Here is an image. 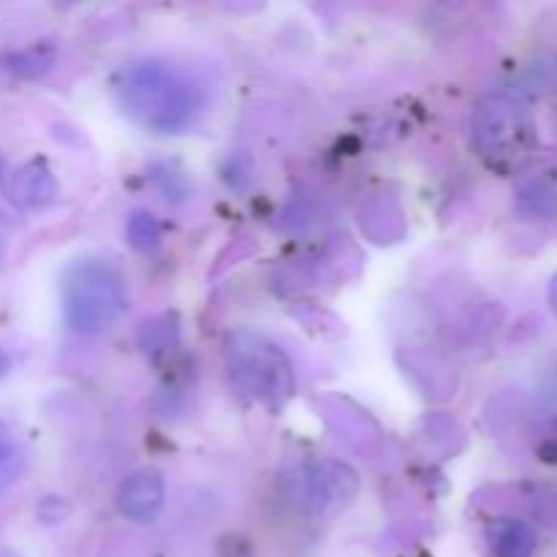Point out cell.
<instances>
[{"label":"cell","mask_w":557,"mask_h":557,"mask_svg":"<svg viewBox=\"0 0 557 557\" xmlns=\"http://www.w3.org/2000/svg\"><path fill=\"white\" fill-rule=\"evenodd\" d=\"M123 112L156 134H180L201 112V90L185 71L161 60L131 65L117 85Z\"/></svg>","instance_id":"1"},{"label":"cell","mask_w":557,"mask_h":557,"mask_svg":"<svg viewBox=\"0 0 557 557\" xmlns=\"http://www.w3.org/2000/svg\"><path fill=\"white\" fill-rule=\"evenodd\" d=\"M223 357L232 381L243 395L259 406L281 411L297 389L292 359L277 343L253 330L228 332L223 343Z\"/></svg>","instance_id":"2"},{"label":"cell","mask_w":557,"mask_h":557,"mask_svg":"<svg viewBox=\"0 0 557 557\" xmlns=\"http://www.w3.org/2000/svg\"><path fill=\"white\" fill-rule=\"evenodd\" d=\"M65 324L79 335H98L120 319L128 302L125 281L107 261H79L60 286Z\"/></svg>","instance_id":"3"},{"label":"cell","mask_w":557,"mask_h":557,"mask_svg":"<svg viewBox=\"0 0 557 557\" xmlns=\"http://www.w3.org/2000/svg\"><path fill=\"white\" fill-rule=\"evenodd\" d=\"M473 145L490 166L511 172L531 156L536 145L531 114L506 92L482 98L473 112Z\"/></svg>","instance_id":"4"},{"label":"cell","mask_w":557,"mask_h":557,"mask_svg":"<svg viewBox=\"0 0 557 557\" xmlns=\"http://www.w3.org/2000/svg\"><path fill=\"white\" fill-rule=\"evenodd\" d=\"M299 493L315 520H330L357 498L359 473L343 460L308 462L299 473Z\"/></svg>","instance_id":"5"},{"label":"cell","mask_w":557,"mask_h":557,"mask_svg":"<svg viewBox=\"0 0 557 557\" xmlns=\"http://www.w3.org/2000/svg\"><path fill=\"white\" fill-rule=\"evenodd\" d=\"M163 504H166V484L156 468H141V471L131 473L117 490L120 515L139 525L156 522L163 511Z\"/></svg>","instance_id":"6"},{"label":"cell","mask_w":557,"mask_h":557,"mask_svg":"<svg viewBox=\"0 0 557 557\" xmlns=\"http://www.w3.org/2000/svg\"><path fill=\"white\" fill-rule=\"evenodd\" d=\"M324 413L343 444L351 446L354 451H359V455L364 457L375 455V449H379L381 444V430L362 408H357L348 400L332 397V400L324 403Z\"/></svg>","instance_id":"7"},{"label":"cell","mask_w":557,"mask_h":557,"mask_svg":"<svg viewBox=\"0 0 557 557\" xmlns=\"http://www.w3.org/2000/svg\"><path fill=\"white\" fill-rule=\"evenodd\" d=\"M359 228L375 245H395L406 237L408 221L395 196H373L359 207Z\"/></svg>","instance_id":"8"},{"label":"cell","mask_w":557,"mask_h":557,"mask_svg":"<svg viewBox=\"0 0 557 557\" xmlns=\"http://www.w3.org/2000/svg\"><path fill=\"white\" fill-rule=\"evenodd\" d=\"M9 196L22 210H44L58 199V180L44 161H30L20 166L11 177Z\"/></svg>","instance_id":"9"},{"label":"cell","mask_w":557,"mask_h":557,"mask_svg":"<svg viewBox=\"0 0 557 557\" xmlns=\"http://www.w3.org/2000/svg\"><path fill=\"white\" fill-rule=\"evenodd\" d=\"M490 544H493L495 557H533L539 547V536L531 522L504 517L490 528Z\"/></svg>","instance_id":"10"},{"label":"cell","mask_w":557,"mask_h":557,"mask_svg":"<svg viewBox=\"0 0 557 557\" xmlns=\"http://www.w3.org/2000/svg\"><path fill=\"white\" fill-rule=\"evenodd\" d=\"M139 346L145 354L172 351V346H177V324L169 315L145 321L139 330Z\"/></svg>","instance_id":"11"},{"label":"cell","mask_w":557,"mask_h":557,"mask_svg":"<svg viewBox=\"0 0 557 557\" xmlns=\"http://www.w3.org/2000/svg\"><path fill=\"white\" fill-rule=\"evenodd\" d=\"M520 207L531 215H555L557 212V190L547 180H528L520 188Z\"/></svg>","instance_id":"12"},{"label":"cell","mask_w":557,"mask_h":557,"mask_svg":"<svg viewBox=\"0 0 557 557\" xmlns=\"http://www.w3.org/2000/svg\"><path fill=\"white\" fill-rule=\"evenodd\" d=\"M125 234H128L131 248L139 250V253H147V250H156L158 243H161V226H158L156 218L150 212L139 210L128 218V226H125Z\"/></svg>","instance_id":"13"},{"label":"cell","mask_w":557,"mask_h":557,"mask_svg":"<svg viewBox=\"0 0 557 557\" xmlns=\"http://www.w3.org/2000/svg\"><path fill=\"white\" fill-rule=\"evenodd\" d=\"M54 54L47 52V49H27V52H16L11 58L3 60V69L9 74L20 76V79H36L44 71L52 65Z\"/></svg>","instance_id":"14"},{"label":"cell","mask_w":557,"mask_h":557,"mask_svg":"<svg viewBox=\"0 0 557 557\" xmlns=\"http://www.w3.org/2000/svg\"><path fill=\"white\" fill-rule=\"evenodd\" d=\"M22 457L16 449L14 433L9 430V424L0 422V490L9 487L16 476H20Z\"/></svg>","instance_id":"15"},{"label":"cell","mask_w":557,"mask_h":557,"mask_svg":"<svg viewBox=\"0 0 557 557\" xmlns=\"http://www.w3.org/2000/svg\"><path fill=\"white\" fill-rule=\"evenodd\" d=\"M9 368H11L9 354H5L3 348H0V379H5V373H9Z\"/></svg>","instance_id":"16"}]
</instances>
